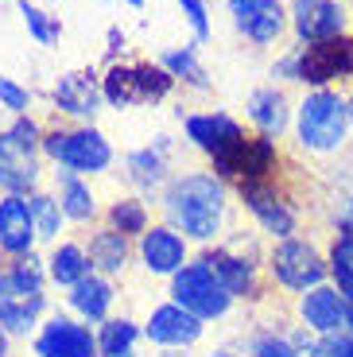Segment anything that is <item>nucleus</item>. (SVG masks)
Masks as SVG:
<instances>
[{"label": "nucleus", "instance_id": "1", "mask_svg": "<svg viewBox=\"0 0 353 357\" xmlns=\"http://www.w3.org/2000/svg\"><path fill=\"white\" fill-rule=\"evenodd\" d=\"M163 222L175 225L190 245H218L230 233V183H221L213 171H186L171 175V183L159 195Z\"/></svg>", "mask_w": 353, "mask_h": 357}, {"label": "nucleus", "instance_id": "2", "mask_svg": "<svg viewBox=\"0 0 353 357\" xmlns=\"http://www.w3.org/2000/svg\"><path fill=\"white\" fill-rule=\"evenodd\" d=\"M292 128H295V144H299V152L318 155V160L342 155L345 144H350V136H353L350 98L338 93L334 86L307 89L303 101L295 105Z\"/></svg>", "mask_w": 353, "mask_h": 357}, {"label": "nucleus", "instance_id": "3", "mask_svg": "<svg viewBox=\"0 0 353 357\" xmlns=\"http://www.w3.org/2000/svg\"><path fill=\"white\" fill-rule=\"evenodd\" d=\"M198 257L218 272V280L230 287V295L237 303H260L268 284V272H264V249L256 241V233L245 229H230L218 245H206Z\"/></svg>", "mask_w": 353, "mask_h": 357}, {"label": "nucleus", "instance_id": "4", "mask_svg": "<svg viewBox=\"0 0 353 357\" xmlns=\"http://www.w3.org/2000/svg\"><path fill=\"white\" fill-rule=\"evenodd\" d=\"M264 272L268 284L276 291L287 295H303L310 287L326 284V249L310 237V233H295V237H283V241H272L264 249Z\"/></svg>", "mask_w": 353, "mask_h": 357}, {"label": "nucleus", "instance_id": "5", "mask_svg": "<svg viewBox=\"0 0 353 357\" xmlns=\"http://www.w3.org/2000/svg\"><path fill=\"white\" fill-rule=\"evenodd\" d=\"M43 155L54 167H66L82 178L105 175L113 167V144L101 128L78 125V128H47L43 132Z\"/></svg>", "mask_w": 353, "mask_h": 357}, {"label": "nucleus", "instance_id": "6", "mask_svg": "<svg viewBox=\"0 0 353 357\" xmlns=\"http://www.w3.org/2000/svg\"><path fill=\"white\" fill-rule=\"evenodd\" d=\"M167 295L175 299L179 307H186L190 314H198L202 322L230 319L233 307H237V299L230 295V287L221 284L218 272H213L202 257H195L190 264L183 268V272H175V276H171Z\"/></svg>", "mask_w": 353, "mask_h": 357}, {"label": "nucleus", "instance_id": "7", "mask_svg": "<svg viewBox=\"0 0 353 357\" xmlns=\"http://www.w3.org/2000/svg\"><path fill=\"white\" fill-rule=\"evenodd\" d=\"M101 89H105V101L113 109H136L163 101L175 89V78L151 63H113L101 78Z\"/></svg>", "mask_w": 353, "mask_h": 357}, {"label": "nucleus", "instance_id": "8", "mask_svg": "<svg viewBox=\"0 0 353 357\" xmlns=\"http://www.w3.org/2000/svg\"><path fill=\"white\" fill-rule=\"evenodd\" d=\"M213 175L221 183L245 187V183H268L276 178V163H280V148L272 136L256 132V136H241L237 144H230L225 152L213 155Z\"/></svg>", "mask_w": 353, "mask_h": 357}, {"label": "nucleus", "instance_id": "9", "mask_svg": "<svg viewBox=\"0 0 353 357\" xmlns=\"http://www.w3.org/2000/svg\"><path fill=\"white\" fill-rule=\"evenodd\" d=\"M51 314V295L47 287H31L16 280L8 268L0 264V326L12 338H36L39 322Z\"/></svg>", "mask_w": 353, "mask_h": 357}, {"label": "nucleus", "instance_id": "10", "mask_svg": "<svg viewBox=\"0 0 353 357\" xmlns=\"http://www.w3.org/2000/svg\"><path fill=\"white\" fill-rule=\"evenodd\" d=\"M237 198L253 214V222L260 225V233H264L268 241H283V237L299 233V225H303L299 206L276 187V178H268V183H245V187H237Z\"/></svg>", "mask_w": 353, "mask_h": 357}, {"label": "nucleus", "instance_id": "11", "mask_svg": "<svg viewBox=\"0 0 353 357\" xmlns=\"http://www.w3.org/2000/svg\"><path fill=\"white\" fill-rule=\"evenodd\" d=\"M36 357H101L98 354V326L82 322L70 311H51L39 322L36 338H31Z\"/></svg>", "mask_w": 353, "mask_h": 357}, {"label": "nucleus", "instance_id": "12", "mask_svg": "<svg viewBox=\"0 0 353 357\" xmlns=\"http://www.w3.org/2000/svg\"><path fill=\"white\" fill-rule=\"evenodd\" d=\"M190 260H195L190 257V241L167 222H151V229L136 241V264H140V272H148V276L171 280L175 272H183Z\"/></svg>", "mask_w": 353, "mask_h": 357}, {"label": "nucleus", "instance_id": "13", "mask_svg": "<svg viewBox=\"0 0 353 357\" xmlns=\"http://www.w3.org/2000/svg\"><path fill=\"white\" fill-rule=\"evenodd\" d=\"M206 338V322L198 314H190L186 307H179L175 299L156 303L144 319V342L156 349H195Z\"/></svg>", "mask_w": 353, "mask_h": 357}, {"label": "nucleus", "instance_id": "14", "mask_svg": "<svg viewBox=\"0 0 353 357\" xmlns=\"http://www.w3.org/2000/svg\"><path fill=\"white\" fill-rule=\"evenodd\" d=\"M353 78V36H338L326 43L299 47V82L310 89Z\"/></svg>", "mask_w": 353, "mask_h": 357}, {"label": "nucleus", "instance_id": "15", "mask_svg": "<svg viewBox=\"0 0 353 357\" xmlns=\"http://www.w3.org/2000/svg\"><path fill=\"white\" fill-rule=\"evenodd\" d=\"M287 16H292V31L303 47L345 36V24H350L342 0H292Z\"/></svg>", "mask_w": 353, "mask_h": 357}, {"label": "nucleus", "instance_id": "16", "mask_svg": "<svg viewBox=\"0 0 353 357\" xmlns=\"http://www.w3.org/2000/svg\"><path fill=\"white\" fill-rule=\"evenodd\" d=\"M345 307H350V299L326 280V284L295 295V322H299L303 331L318 334V338L345 334Z\"/></svg>", "mask_w": 353, "mask_h": 357}, {"label": "nucleus", "instance_id": "17", "mask_svg": "<svg viewBox=\"0 0 353 357\" xmlns=\"http://www.w3.org/2000/svg\"><path fill=\"white\" fill-rule=\"evenodd\" d=\"M225 4H230L233 27L253 47H272L287 31V24H292L283 0H225Z\"/></svg>", "mask_w": 353, "mask_h": 357}, {"label": "nucleus", "instance_id": "18", "mask_svg": "<svg viewBox=\"0 0 353 357\" xmlns=\"http://www.w3.org/2000/svg\"><path fill=\"white\" fill-rule=\"evenodd\" d=\"M167 152H171V136H156L148 148H136V152L124 155V178H128V187L140 198H148V202L163 195V187L171 183Z\"/></svg>", "mask_w": 353, "mask_h": 357}, {"label": "nucleus", "instance_id": "19", "mask_svg": "<svg viewBox=\"0 0 353 357\" xmlns=\"http://www.w3.org/2000/svg\"><path fill=\"white\" fill-rule=\"evenodd\" d=\"M82 245L89 252V268L101 272V276H109V280H121L136 260V241L124 237V233H117V229H109L105 222L89 225L82 233Z\"/></svg>", "mask_w": 353, "mask_h": 357}, {"label": "nucleus", "instance_id": "20", "mask_svg": "<svg viewBox=\"0 0 353 357\" xmlns=\"http://www.w3.org/2000/svg\"><path fill=\"white\" fill-rule=\"evenodd\" d=\"M39 252V229L31 218L27 195H0V257Z\"/></svg>", "mask_w": 353, "mask_h": 357}, {"label": "nucleus", "instance_id": "21", "mask_svg": "<svg viewBox=\"0 0 353 357\" xmlns=\"http://www.w3.org/2000/svg\"><path fill=\"white\" fill-rule=\"evenodd\" d=\"M51 98H54V109H62L66 116L89 125V121L101 113L105 89H101V78L93 70H70V74H62V78L54 82Z\"/></svg>", "mask_w": 353, "mask_h": 357}, {"label": "nucleus", "instance_id": "22", "mask_svg": "<svg viewBox=\"0 0 353 357\" xmlns=\"http://www.w3.org/2000/svg\"><path fill=\"white\" fill-rule=\"evenodd\" d=\"M43 190V163L39 152H27L8 136L0 132V195H36Z\"/></svg>", "mask_w": 353, "mask_h": 357}, {"label": "nucleus", "instance_id": "23", "mask_svg": "<svg viewBox=\"0 0 353 357\" xmlns=\"http://www.w3.org/2000/svg\"><path fill=\"white\" fill-rule=\"evenodd\" d=\"M179 121H183V128H186V140L195 144L198 152H206L210 160L218 152H225L230 144H237L241 136H248L237 116L221 113V109H213V113H183V109H179Z\"/></svg>", "mask_w": 353, "mask_h": 357}, {"label": "nucleus", "instance_id": "24", "mask_svg": "<svg viewBox=\"0 0 353 357\" xmlns=\"http://www.w3.org/2000/svg\"><path fill=\"white\" fill-rule=\"evenodd\" d=\"M51 183H54V198H59L62 214H66V222H70V225L89 229V225L101 222L105 210H101L98 195H93V187H89V178L74 175V171H66V167H54Z\"/></svg>", "mask_w": 353, "mask_h": 357}, {"label": "nucleus", "instance_id": "25", "mask_svg": "<svg viewBox=\"0 0 353 357\" xmlns=\"http://www.w3.org/2000/svg\"><path fill=\"white\" fill-rule=\"evenodd\" d=\"M117 280L101 276V272H89L82 284H74L66 291V311L78 314L82 322L89 326H101L105 319H113V307H117Z\"/></svg>", "mask_w": 353, "mask_h": 357}, {"label": "nucleus", "instance_id": "26", "mask_svg": "<svg viewBox=\"0 0 353 357\" xmlns=\"http://www.w3.org/2000/svg\"><path fill=\"white\" fill-rule=\"evenodd\" d=\"M245 109H248V121L256 125V132L272 136V140H280V136L287 132V125L295 121V109H292V101H287V93H283L280 86L253 89Z\"/></svg>", "mask_w": 353, "mask_h": 357}, {"label": "nucleus", "instance_id": "27", "mask_svg": "<svg viewBox=\"0 0 353 357\" xmlns=\"http://www.w3.org/2000/svg\"><path fill=\"white\" fill-rule=\"evenodd\" d=\"M47 276H51V287H59V291H70L74 284H82V280L93 272L89 268V252L86 245H82V237H62V241H54L51 249H47Z\"/></svg>", "mask_w": 353, "mask_h": 357}, {"label": "nucleus", "instance_id": "28", "mask_svg": "<svg viewBox=\"0 0 353 357\" xmlns=\"http://www.w3.org/2000/svg\"><path fill=\"white\" fill-rule=\"evenodd\" d=\"M144 342V322L133 314H113L98 326V354L101 357H140Z\"/></svg>", "mask_w": 353, "mask_h": 357}, {"label": "nucleus", "instance_id": "29", "mask_svg": "<svg viewBox=\"0 0 353 357\" xmlns=\"http://www.w3.org/2000/svg\"><path fill=\"white\" fill-rule=\"evenodd\" d=\"M101 222H105L109 229H117V233H124V237L140 241L144 233L151 229V202L140 198V195H121V198H113V202L105 206Z\"/></svg>", "mask_w": 353, "mask_h": 357}, {"label": "nucleus", "instance_id": "30", "mask_svg": "<svg viewBox=\"0 0 353 357\" xmlns=\"http://www.w3.org/2000/svg\"><path fill=\"white\" fill-rule=\"evenodd\" d=\"M27 206H31V218H36V229H39V245H47L51 249L54 241H62L66 237V214H62L59 198H54V190H36V195H27Z\"/></svg>", "mask_w": 353, "mask_h": 357}, {"label": "nucleus", "instance_id": "31", "mask_svg": "<svg viewBox=\"0 0 353 357\" xmlns=\"http://www.w3.org/2000/svg\"><path fill=\"white\" fill-rule=\"evenodd\" d=\"M326 272H330V284H334L345 299H353V233H330Z\"/></svg>", "mask_w": 353, "mask_h": 357}, {"label": "nucleus", "instance_id": "32", "mask_svg": "<svg viewBox=\"0 0 353 357\" xmlns=\"http://www.w3.org/2000/svg\"><path fill=\"white\" fill-rule=\"evenodd\" d=\"M159 66H163L175 82H186V86H195V89H210V78H206V66L198 63L195 43L163 51V54H159Z\"/></svg>", "mask_w": 353, "mask_h": 357}, {"label": "nucleus", "instance_id": "33", "mask_svg": "<svg viewBox=\"0 0 353 357\" xmlns=\"http://www.w3.org/2000/svg\"><path fill=\"white\" fill-rule=\"evenodd\" d=\"M20 16H24V27L31 31V39L36 43H59L62 39V24H59V16H51V12H43V8H36L31 0H20Z\"/></svg>", "mask_w": 353, "mask_h": 357}, {"label": "nucleus", "instance_id": "34", "mask_svg": "<svg viewBox=\"0 0 353 357\" xmlns=\"http://www.w3.org/2000/svg\"><path fill=\"white\" fill-rule=\"evenodd\" d=\"M248 357H299L287 338V326H276V331H260L248 342Z\"/></svg>", "mask_w": 353, "mask_h": 357}, {"label": "nucleus", "instance_id": "35", "mask_svg": "<svg viewBox=\"0 0 353 357\" xmlns=\"http://www.w3.org/2000/svg\"><path fill=\"white\" fill-rule=\"evenodd\" d=\"M43 132H47V128L39 125L31 113L16 116V121L8 125V136H12V140H16L20 148H27V152H39V155H43Z\"/></svg>", "mask_w": 353, "mask_h": 357}, {"label": "nucleus", "instance_id": "36", "mask_svg": "<svg viewBox=\"0 0 353 357\" xmlns=\"http://www.w3.org/2000/svg\"><path fill=\"white\" fill-rule=\"evenodd\" d=\"M0 105L8 109V113L24 116L27 109H31V89H24L20 82H12V78H4V74H0Z\"/></svg>", "mask_w": 353, "mask_h": 357}, {"label": "nucleus", "instance_id": "37", "mask_svg": "<svg viewBox=\"0 0 353 357\" xmlns=\"http://www.w3.org/2000/svg\"><path fill=\"white\" fill-rule=\"evenodd\" d=\"M179 4H183L186 24L195 27V39H198V43H206V39L213 36V31H210V8H206V0H179Z\"/></svg>", "mask_w": 353, "mask_h": 357}, {"label": "nucleus", "instance_id": "38", "mask_svg": "<svg viewBox=\"0 0 353 357\" xmlns=\"http://www.w3.org/2000/svg\"><path fill=\"white\" fill-rule=\"evenodd\" d=\"M272 78H280V82H299V47L276 59V63H272Z\"/></svg>", "mask_w": 353, "mask_h": 357}, {"label": "nucleus", "instance_id": "39", "mask_svg": "<svg viewBox=\"0 0 353 357\" xmlns=\"http://www.w3.org/2000/svg\"><path fill=\"white\" fill-rule=\"evenodd\" d=\"M334 357H353V334L345 331L342 338H338V349H334Z\"/></svg>", "mask_w": 353, "mask_h": 357}, {"label": "nucleus", "instance_id": "40", "mask_svg": "<svg viewBox=\"0 0 353 357\" xmlns=\"http://www.w3.org/2000/svg\"><path fill=\"white\" fill-rule=\"evenodd\" d=\"M117 51H124V31H117V27H109V59H113Z\"/></svg>", "mask_w": 353, "mask_h": 357}, {"label": "nucleus", "instance_id": "41", "mask_svg": "<svg viewBox=\"0 0 353 357\" xmlns=\"http://www.w3.org/2000/svg\"><path fill=\"white\" fill-rule=\"evenodd\" d=\"M12 342H16V338H12L4 326H0V357H12Z\"/></svg>", "mask_w": 353, "mask_h": 357}, {"label": "nucleus", "instance_id": "42", "mask_svg": "<svg viewBox=\"0 0 353 357\" xmlns=\"http://www.w3.org/2000/svg\"><path fill=\"white\" fill-rule=\"evenodd\" d=\"M156 357H198V354H190V349H159Z\"/></svg>", "mask_w": 353, "mask_h": 357}, {"label": "nucleus", "instance_id": "43", "mask_svg": "<svg viewBox=\"0 0 353 357\" xmlns=\"http://www.w3.org/2000/svg\"><path fill=\"white\" fill-rule=\"evenodd\" d=\"M345 331L353 334V299H350V307H345Z\"/></svg>", "mask_w": 353, "mask_h": 357}, {"label": "nucleus", "instance_id": "44", "mask_svg": "<svg viewBox=\"0 0 353 357\" xmlns=\"http://www.w3.org/2000/svg\"><path fill=\"white\" fill-rule=\"evenodd\" d=\"M124 4H133V8H144V0H124Z\"/></svg>", "mask_w": 353, "mask_h": 357}, {"label": "nucleus", "instance_id": "45", "mask_svg": "<svg viewBox=\"0 0 353 357\" xmlns=\"http://www.w3.org/2000/svg\"><path fill=\"white\" fill-rule=\"evenodd\" d=\"M350 121H353V93H350Z\"/></svg>", "mask_w": 353, "mask_h": 357}]
</instances>
